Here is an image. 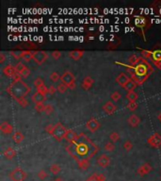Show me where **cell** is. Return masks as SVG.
<instances>
[{
	"mask_svg": "<svg viewBox=\"0 0 161 181\" xmlns=\"http://www.w3.org/2000/svg\"><path fill=\"white\" fill-rule=\"evenodd\" d=\"M157 118H158V120H159V121H160V123H161V112H160L159 114H158Z\"/></svg>",
	"mask_w": 161,
	"mask_h": 181,
	"instance_id": "obj_57",
	"label": "cell"
},
{
	"mask_svg": "<svg viewBox=\"0 0 161 181\" xmlns=\"http://www.w3.org/2000/svg\"><path fill=\"white\" fill-rule=\"evenodd\" d=\"M60 80L62 83H64L67 87H68V89L70 90L75 89V87H76L75 77L71 71H65L64 73L61 75Z\"/></svg>",
	"mask_w": 161,
	"mask_h": 181,
	"instance_id": "obj_5",
	"label": "cell"
},
{
	"mask_svg": "<svg viewBox=\"0 0 161 181\" xmlns=\"http://www.w3.org/2000/svg\"><path fill=\"white\" fill-rule=\"evenodd\" d=\"M139 60H141V57L137 56L136 54H132L128 59V63L131 66H135L139 61Z\"/></svg>",
	"mask_w": 161,
	"mask_h": 181,
	"instance_id": "obj_30",
	"label": "cell"
},
{
	"mask_svg": "<svg viewBox=\"0 0 161 181\" xmlns=\"http://www.w3.org/2000/svg\"><path fill=\"white\" fill-rule=\"evenodd\" d=\"M123 148L126 150V151H131L133 149V143L130 141H126L123 143Z\"/></svg>",
	"mask_w": 161,
	"mask_h": 181,
	"instance_id": "obj_48",
	"label": "cell"
},
{
	"mask_svg": "<svg viewBox=\"0 0 161 181\" xmlns=\"http://www.w3.org/2000/svg\"><path fill=\"white\" fill-rule=\"evenodd\" d=\"M47 59H48V53L46 51H44V50L33 51V60L38 65H41Z\"/></svg>",
	"mask_w": 161,
	"mask_h": 181,
	"instance_id": "obj_8",
	"label": "cell"
},
{
	"mask_svg": "<svg viewBox=\"0 0 161 181\" xmlns=\"http://www.w3.org/2000/svg\"><path fill=\"white\" fill-rule=\"evenodd\" d=\"M30 75V69L28 68V67L27 66V68H25L22 73H21V76L23 77V79H27V77H28V76Z\"/></svg>",
	"mask_w": 161,
	"mask_h": 181,
	"instance_id": "obj_49",
	"label": "cell"
},
{
	"mask_svg": "<svg viewBox=\"0 0 161 181\" xmlns=\"http://www.w3.org/2000/svg\"><path fill=\"white\" fill-rule=\"evenodd\" d=\"M139 50H141V55L145 60H153V52L151 50H146V49H142V48H139L138 47Z\"/></svg>",
	"mask_w": 161,
	"mask_h": 181,
	"instance_id": "obj_28",
	"label": "cell"
},
{
	"mask_svg": "<svg viewBox=\"0 0 161 181\" xmlns=\"http://www.w3.org/2000/svg\"><path fill=\"white\" fill-rule=\"evenodd\" d=\"M154 64L155 67H157V68L161 70V61H157V63H154Z\"/></svg>",
	"mask_w": 161,
	"mask_h": 181,
	"instance_id": "obj_55",
	"label": "cell"
},
{
	"mask_svg": "<svg viewBox=\"0 0 161 181\" xmlns=\"http://www.w3.org/2000/svg\"><path fill=\"white\" fill-rule=\"evenodd\" d=\"M67 131V128L62 125L61 123H57L55 125V129L53 132V136L57 142H61L62 140L65 138V134Z\"/></svg>",
	"mask_w": 161,
	"mask_h": 181,
	"instance_id": "obj_7",
	"label": "cell"
},
{
	"mask_svg": "<svg viewBox=\"0 0 161 181\" xmlns=\"http://www.w3.org/2000/svg\"><path fill=\"white\" fill-rule=\"evenodd\" d=\"M128 124L130 125L132 127H137L139 124H141V118L136 114H132L130 117L128 118Z\"/></svg>",
	"mask_w": 161,
	"mask_h": 181,
	"instance_id": "obj_25",
	"label": "cell"
},
{
	"mask_svg": "<svg viewBox=\"0 0 161 181\" xmlns=\"http://www.w3.org/2000/svg\"><path fill=\"white\" fill-rule=\"evenodd\" d=\"M67 89H68V87H67L64 83H59L58 85V87H57V90H58L59 92H60V94H64V92L67 91Z\"/></svg>",
	"mask_w": 161,
	"mask_h": 181,
	"instance_id": "obj_39",
	"label": "cell"
},
{
	"mask_svg": "<svg viewBox=\"0 0 161 181\" xmlns=\"http://www.w3.org/2000/svg\"><path fill=\"white\" fill-rule=\"evenodd\" d=\"M44 103H39V104H36L35 105V110H37L38 112H44V108H45Z\"/></svg>",
	"mask_w": 161,
	"mask_h": 181,
	"instance_id": "obj_42",
	"label": "cell"
},
{
	"mask_svg": "<svg viewBox=\"0 0 161 181\" xmlns=\"http://www.w3.org/2000/svg\"><path fill=\"white\" fill-rule=\"evenodd\" d=\"M9 177L12 181H25L28 174L21 167H16L9 173Z\"/></svg>",
	"mask_w": 161,
	"mask_h": 181,
	"instance_id": "obj_6",
	"label": "cell"
},
{
	"mask_svg": "<svg viewBox=\"0 0 161 181\" xmlns=\"http://www.w3.org/2000/svg\"><path fill=\"white\" fill-rule=\"evenodd\" d=\"M86 127H87V129L90 132L94 133V132H96L98 129L100 128V123H99V121H98L96 118L91 117L89 121H87Z\"/></svg>",
	"mask_w": 161,
	"mask_h": 181,
	"instance_id": "obj_10",
	"label": "cell"
},
{
	"mask_svg": "<svg viewBox=\"0 0 161 181\" xmlns=\"http://www.w3.org/2000/svg\"><path fill=\"white\" fill-rule=\"evenodd\" d=\"M37 92H41V94H44V95H45V96H46V94H48V88L46 87L45 85H43L41 87L38 88V89H37Z\"/></svg>",
	"mask_w": 161,
	"mask_h": 181,
	"instance_id": "obj_45",
	"label": "cell"
},
{
	"mask_svg": "<svg viewBox=\"0 0 161 181\" xmlns=\"http://www.w3.org/2000/svg\"><path fill=\"white\" fill-rule=\"evenodd\" d=\"M38 46L36 45L34 43L32 42H28V43H25V44H18L17 46H15V49H22L23 50H30L32 51L34 49H37Z\"/></svg>",
	"mask_w": 161,
	"mask_h": 181,
	"instance_id": "obj_15",
	"label": "cell"
},
{
	"mask_svg": "<svg viewBox=\"0 0 161 181\" xmlns=\"http://www.w3.org/2000/svg\"><path fill=\"white\" fill-rule=\"evenodd\" d=\"M131 77H129L125 73H121V74H119L118 75V76L116 77V82L117 83L120 85L121 87H124V85H125L127 82H128V80L130 79Z\"/></svg>",
	"mask_w": 161,
	"mask_h": 181,
	"instance_id": "obj_16",
	"label": "cell"
},
{
	"mask_svg": "<svg viewBox=\"0 0 161 181\" xmlns=\"http://www.w3.org/2000/svg\"><path fill=\"white\" fill-rule=\"evenodd\" d=\"M9 54L12 55L15 60H19L21 59V52H14V51H9Z\"/></svg>",
	"mask_w": 161,
	"mask_h": 181,
	"instance_id": "obj_51",
	"label": "cell"
},
{
	"mask_svg": "<svg viewBox=\"0 0 161 181\" xmlns=\"http://www.w3.org/2000/svg\"><path fill=\"white\" fill-rule=\"evenodd\" d=\"M33 85L38 89V88H40V87H41L43 85H44V80H43V79H41V77H37V79L34 80Z\"/></svg>",
	"mask_w": 161,
	"mask_h": 181,
	"instance_id": "obj_38",
	"label": "cell"
},
{
	"mask_svg": "<svg viewBox=\"0 0 161 181\" xmlns=\"http://www.w3.org/2000/svg\"><path fill=\"white\" fill-rule=\"evenodd\" d=\"M83 55H84V50H81V49H75L69 52V57L74 60H80Z\"/></svg>",
	"mask_w": 161,
	"mask_h": 181,
	"instance_id": "obj_19",
	"label": "cell"
},
{
	"mask_svg": "<svg viewBox=\"0 0 161 181\" xmlns=\"http://www.w3.org/2000/svg\"><path fill=\"white\" fill-rule=\"evenodd\" d=\"M103 110L105 111L107 114H113L114 112L117 110V106L114 104L112 101H107L105 105L103 106Z\"/></svg>",
	"mask_w": 161,
	"mask_h": 181,
	"instance_id": "obj_13",
	"label": "cell"
},
{
	"mask_svg": "<svg viewBox=\"0 0 161 181\" xmlns=\"http://www.w3.org/2000/svg\"><path fill=\"white\" fill-rule=\"evenodd\" d=\"M77 137H78V134H76L73 129L69 128V129H67V131H66V134H65V140L67 142H68V143L70 142H73L74 141H75V140L77 139Z\"/></svg>",
	"mask_w": 161,
	"mask_h": 181,
	"instance_id": "obj_17",
	"label": "cell"
},
{
	"mask_svg": "<svg viewBox=\"0 0 161 181\" xmlns=\"http://www.w3.org/2000/svg\"><path fill=\"white\" fill-rule=\"evenodd\" d=\"M53 181H64L63 179H62L61 177H57L56 179H54Z\"/></svg>",
	"mask_w": 161,
	"mask_h": 181,
	"instance_id": "obj_56",
	"label": "cell"
},
{
	"mask_svg": "<svg viewBox=\"0 0 161 181\" xmlns=\"http://www.w3.org/2000/svg\"><path fill=\"white\" fill-rule=\"evenodd\" d=\"M15 67V71H16V73H18V74H20L21 75V73H22V72L27 68V66H25L23 63H21V61H19V63L14 66Z\"/></svg>",
	"mask_w": 161,
	"mask_h": 181,
	"instance_id": "obj_35",
	"label": "cell"
},
{
	"mask_svg": "<svg viewBox=\"0 0 161 181\" xmlns=\"http://www.w3.org/2000/svg\"><path fill=\"white\" fill-rule=\"evenodd\" d=\"M6 91L14 100L19 101L29 94L31 88L25 81H23V79H19L12 80V83L6 89Z\"/></svg>",
	"mask_w": 161,
	"mask_h": 181,
	"instance_id": "obj_2",
	"label": "cell"
},
{
	"mask_svg": "<svg viewBox=\"0 0 161 181\" xmlns=\"http://www.w3.org/2000/svg\"><path fill=\"white\" fill-rule=\"evenodd\" d=\"M147 142L153 148H159L161 146V135L159 133H154L147 139Z\"/></svg>",
	"mask_w": 161,
	"mask_h": 181,
	"instance_id": "obj_9",
	"label": "cell"
},
{
	"mask_svg": "<svg viewBox=\"0 0 161 181\" xmlns=\"http://www.w3.org/2000/svg\"><path fill=\"white\" fill-rule=\"evenodd\" d=\"M54 129H55V125H53V124H48V125L45 126V131L51 136L53 135Z\"/></svg>",
	"mask_w": 161,
	"mask_h": 181,
	"instance_id": "obj_41",
	"label": "cell"
},
{
	"mask_svg": "<svg viewBox=\"0 0 161 181\" xmlns=\"http://www.w3.org/2000/svg\"><path fill=\"white\" fill-rule=\"evenodd\" d=\"M116 64H120L122 66L126 67V68H131L134 70L135 74L138 76H150L151 74L154 71V67L148 63L147 60H145L143 57H141V60H139V63L135 65V66H131L129 64H124L122 63H119V61H116Z\"/></svg>",
	"mask_w": 161,
	"mask_h": 181,
	"instance_id": "obj_3",
	"label": "cell"
},
{
	"mask_svg": "<svg viewBox=\"0 0 161 181\" xmlns=\"http://www.w3.org/2000/svg\"><path fill=\"white\" fill-rule=\"evenodd\" d=\"M152 166L151 164L148 163V162H145L143 163L141 166H139L137 170V173L139 174V175H141V177H143V175L149 174L150 172L152 171Z\"/></svg>",
	"mask_w": 161,
	"mask_h": 181,
	"instance_id": "obj_12",
	"label": "cell"
},
{
	"mask_svg": "<svg viewBox=\"0 0 161 181\" xmlns=\"http://www.w3.org/2000/svg\"><path fill=\"white\" fill-rule=\"evenodd\" d=\"M51 56H52V58H53V59L59 60L61 57V53H60V51H59V50H55L51 53Z\"/></svg>",
	"mask_w": 161,
	"mask_h": 181,
	"instance_id": "obj_50",
	"label": "cell"
},
{
	"mask_svg": "<svg viewBox=\"0 0 161 181\" xmlns=\"http://www.w3.org/2000/svg\"><path fill=\"white\" fill-rule=\"evenodd\" d=\"M56 92H58V90H57V88L53 85H51L50 87H48V94H54Z\"/></svg>",
	"mask_w": 161,
	"mask_h": 181,
	"instance_id": "obj_53",
	"label": "cell"
},
{
	"mask_svg": "<svg viewBox=\"0 0 161 181\" xmlns=\"http://www.w3.org/2000/svg\"><path fill=\"white\" fill-rule=\"evenodd\" d=\"M53 111H54V108H53V106H52L51 104H47V105L45 106V108H44V113H45V114L50 115Z\"/></svg>",
	"mask_w": 161,
	"mask_h": 181,
	"instance_id": "obj_47",
	"label": "cell"
},
{
	"mask_svg": "<svg viewBox=\"0 0 161 181\" xmlns=\"http://www.w3.org/2000/svg\"><path fill=\"white\" fill-rule=\"evenodd\" d=\"M153 52V60L152 63H154L157 61H161V49H154Z\"/></svg>",
	"mask_w": 161,
	"mask_h": 181,
	"instance_id": "obj_29",
	"label": "cell"
},
{
	"mask_svg": "<svg viewBox=\"0 0 161 181\" xmlns=\"http://www.w3.org/2000/svg\"><path fill=\"white\" fill-rule=\"evenodd\" d=\"M134 25L138 28V34L141 35L144 41H146L145 38V33L148 31V29L152 25V20L146 15H134Z\"/></svg>",
	"mask_w": 161,
	"mask_h": 181,
	"instance_id": "obj_4",
	"label": "cell"
},
{
	"mask_svg": "<svg viewBox=\"0 0 161 181\" xmlns=\"http://www.w3.org/2000/svg\"><path fill=\"white\" fill-rule=\"evenodd\" d=\"M85 181H107L106 177L103 174L93 173L91 177H88Z\"/></svg>",
	"mask_w": 161,
	"mask_h": 181,
	"instance_id": "obj_24",
	"label": "cell"
},
{
	"mask_svg": "<svg viewBox=\"0 0 161 181\" xmlns=\"http://www.w3.org/2000/svg\"><path fill=\"white\" fill-rule=\"evenodd\" d=\"M0 130H1L2 133L6 134V135H9V134H12L13 131V126L10 125L9 122L4 121L1 123V125H0Z\"/></svg>",
	"mask_w": 161,
	"mask_h": 181,
	"instance_id": "obj_14",
	"label": "cell"
},
{
	"mask_svg": "<svg viewBox=\"0 0 161 181\" xmlns=\"http://www.w3.org/2000/svg\"><path fill=\"white\" fill-rule=\"evenodd\" d=\"M21 59L25 60V63H28L31 60H33V51H30V50L21 51Z\"/></svg>",
	"mask_w": 161,
	"mask_h": 181,
	"instance_id": "obj_22",
	"label": "cell"
},
{
	"mask_svg": "<svg viewBox=\"0 0 161 181\" xmlns=\"http://www.w3.org/2000/svg\"><path fill=\"white\" fill-rule=\"evenodd\" d=\"M3 74L6 76H9V77H12L13 75L16 73V71H15V67L12 66V64H8L6 65L3 68Z\"/></svg>",
	"mask_w": 161,
	"mask_h": 181,
	"instance_id": "obj_20",
	"label": "cell"
},
{
	"mask_svg": "<svg viewBox=\"0 0 161 181\" xmlns=\"http://www.w3.org/2000/svg\"><path fill=\"white\" fill-rule=\"evenodd\" d=\"M50 173L51 174H58L60 171H61V168L59 164H57V163H54V164H52L51 166H50Z\"/></svg>",
	"mask_w": 161,
	"mask_h": 181,
	"instance_id": "obj_33",
	"label": "cell"
},
{
	"mask_svg": "<svg viewBox=\"0 0 161 181\" xmlns=\"http://www.w3.org/2000/svg\"><path fill=\"white\" fill-rule=\"evenodd\" d=\"M31 99H32V101L35 104H39V103H44L46 100V96L41 94L39 92H36L35 94L31 96Z\"/></svg>",
	"mask_w": 161,
	"mask_h": 181,
	"instance_id": "obj_21",
	"label": "cell"
},
{
	"mask_svg": "<svg viewBox=\"0 0 161 181\" xmlns=\"http://www.w3.org/2000/svg\"><path fill=\"white\" fill-rule=\"evenodd\" d=\"M17 103H18V104H19L21 107H23V108H25V107L28 105V102L27 99H25V98H23V99H21V100L17 101Z\"/></svg>",
	"mask_w": 161,
	"mask_h": 181,
	"instance_id": "obj_52",
	"label": "cell"
},
{
	"mask_svg": "<svg viewBox=\"0 0 161 181\" xmlns=\"http://www.w3.org/2000/svg\"><path fill=\"white\" fill-rule=\"evenodd\" d=\"M5 60H6V56H5V54L3 52L0 53V63H4Z\"/></svg>",
	"mask_w": 161,
	"mask_h": 181,
	"instance_id": "obj_54",
	"label": "cell"
},
{
	"mask_svg": "<svg viewBox=\"0 0 161 181\" xmlns=\"http://www.w3.org/2000/svg\"><path fill=\"white\" fill-rule=\"evenodd\" d=\"M150 7H152L155 12L161 14V1H154Z\"/></svg>",
	"mask_w": 161,
	"mask_h": 181,
	"instance_id": "obj_34",
	"label": "cell"
},
{
	"mask_svg": "<svg viewBox=\"0 0 161 181\" xmlns=\"http://www.w3.org/2000/svg\"><path fill=\"white\" fill-rule=\"evenodd\" d=\"M66 151L78 163L84 159L91 160L99 151V147L85 133H79L78 137L66 146Z\"/></svg>",
	"mask_w": 161,
	"mask_h": 181,
	"instance_id": "obj_1",
	"label": "cell"
},
{
	"mask_svg": "<svg viewBox=\"0 0 161 181\" xmlns=\"http://www.w3.org/2000/svg\"><path fill=\"white\" fill-rule=\"evenodd\" d=\"M126 107H127V108L129 110L134 111L138 108V104H137V102H129Z\"/></svg>",
	"mask_w": 161,
	"mask_h": 181,
	"instance_id": "obj_43",
	"label": "cell"
},
{
	"mask_svg": "<svg viewBox=\"0 0 161 181\" xmlns=\"http://www.w3.org/2000/svg\"><path fill=\"white\" fill-rule=\"evenodd\" d=\"M160 180H161V177H160Z\"/></svg>",
	"mask_w": 161,
	"mask_h": 181,
	"instance_id": "obj_58",
	"label": "cell"
},
{
	"mask_svg": "<svg viewBox=\"0 0 161 181\" xmlns=\"http://www.w3.org/2000/svg\"><path fill=\"white\" fill-rule=\"evenodd\" d=\"M97 164L102 168H107L110 164V158L106 154H102L97 158Z\"/></svg>",
	"mask_w": 161,
	"mask_h": 181,
	"instance_id": "obj_11",
	"label": "cell"
},
{
	"mask_svg": "<svg viewBox=\"0 0 161 181\" xmlns=\"http://www.w3.org/2000/svg\"><path fill=\"white\" fill-rule=\"evenodd\" d=\"M126 98H127V100L129 102H136L138 100V98H139V95L136 92H127V94H126Z\"/></svg>",
	"mask_w": 161,
	"mask_h": 181,
	"instance_id": "obj_31",
	"label": "cell"
},
{
	"mask_svg": "<svg viewBox=\"0 0 161 181\" xmlns=\"http://www.w3.org/2000/svg\"><path fill=\"white\" fill-rule=\"evenodd\" d=\"M137 87H138V85H137L136 82H135L132 79H130L128 80L127 83L124 85L123 89L125 90V91H127V92H133Z\"/></svg>",
	"mask_w": 161,
	"mask_h": 181,
	"instance_id": "obj_26",
	"label": "cell"
},
{
	"mask_svg": "<svg viewBox=\"0 0 161 181\" xmlns=\"http://www.w3.org/2000/svg\"><path fill=\"white\" fill-rule=\"evenodd\" d=\"M111 99H112V101L113 102H117V101H119L120 100V98L122 97V95H121V94L120 92H114L113 94H111Z\"/></svg>",
	"mask_w": 161,
	"mask_h": 181,
	"instance_id": "obj_46",
	"label": "cell"
},
{
	"mask_svg": "<svg viewBox=\"0 0 161 181\" xmlns=\"http://www.w3.org/2000/svg\"><path fill=\"white\" fill-rule=\"evenodd\" d=\"M104 148H105V150L107 152H112L115 150V145H114V143L112 142H108L105 144Z\"/></svg>",
	"mask_w": 161,
	"mask_h": 181,
	"instance_id": "obj_36",
	"label": "cell"
},
{
	"mask_svg": "<svg viewBox=\"0 0 161 181\" xmlns=\"http://www.w3.org/2000/svg\"><path fill=\"white\" fill-rule=\"evenodd\" d=\"M61 77V76L59 75V73H57V72H53L51 75H50V79L53 81V82H57L59 81V79Z\"/></svg>",
	"mask_w": 161,
	"mask_h": 181,
	"instance_id": "obj_44",
	"label": "cell"
},
{
	"mask_svg": "<svg viewBox=\"0 0 161 181\" xmlns=\"http://www.w3.org/2000/svg\"><path fill=\"white\" fill-rule=\"evenodd\" d=\"M12 140H13V142H14L15 143H21V142H22L24 140H25V136H24V134H23L22 132L16 131L15 133H13Z\"/></svg>",
	"mask_w": 161,
	"mask_h": 181,
	"instance_id": "obj_27",
	"label": "cell"
},
{
	"mask_svg": "<svg viewBox=\"0 0 161 181\" xmlns=\"http://www.w3.org/2000/svg\"><path fill=\"white\" fill-rule=\"evenodd\" d=\"M77 164H78V167H79L81 170L86 171V170L89 169V167H90V160L84 159V160H82V161L78 162Z\"/></svg>",
	"mask_w": 161,
	"mask_h": 181,
	"instance_id": "obj_32",
	"label": "cell"
},
{
	"mask_svg": "<svg viewBox=\"0 0 161 181\" xmlns=\"http://www.w3.org/2000/svg\"><path fill=\"white\" fill-rule=\"evenodd\" d=\"M3 156L8 159H12L16 156V151H15V149L13 147L9 146L5 149V151L3 152Z\"/></svg>",
	"mask_w": 161,
	"mask_h": 181,
	"instance_id": "obj_23",
	"label": "cell"
},
{
	"mask_svg": "<svg viewBox=\"0 0 161 181\" xmlns=\"http://www.w3.org/2000/svg\"><path fill=\"white\" fill-rule=\"evenodd\" d=\"M93 83H94V80H93L91 76H87L84 77V79H83L81 86L85 91H89L91 88V86L93 85Z\"/></svg>",
	"mask_w": 161,
	"mask_h": 181,
	"instance_id": "obj_18",
	"label": "cell"
},
{
	"mask_svg": "<svg viewBox=\"0 0 161 181\" xmlns=\"http://www.w3.org/2000/svg\"><path fill=\"white\" fill-rule=\"evenodd\" d=\"M37 175H38V177L41 180H44L45 178L48 177V174L45 170H40L38 172V174H37Z\"/></svg>",
	"mask_w": 161,
	"mask_h": 181,
	"instance_id": "obj_37",
	"label": "cell"
},
{
	"mask_svg": "<svg viewBox=\"0 0 161 181\" xmlns=\"http://www.w3.org/2000/svg\"><path fill=\"white\" fill-rule=\"evenodd\" d=\"M110 141L114 143V142H116L119 141V139H120V135H119L118 132H112L110 135Z\"/></svg>",
	"mask_w": 161,
	"mask_h": 181,
	"instance_id": "obj_40",
	"label": "cell"
}]
</instances>
